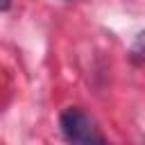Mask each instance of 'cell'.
<instances>
[{"label": "cell", "mask_w": 145, "mask_h": 145, "mask_svg": "<svg viewBox=\"0 0 145 145\" xmlns=\"http://www.w3.org/2000/svg\"><path fill=\"white\" fill-rule=\"evenodd\" d=\"M61 131L75 145H93L95 140H100V131L95 122L82 109H75V106L61 113Z\"/></svg>", "instance_id": "cell-1"}, {"label": "cell", "mask_w": 145, "mask_h": 145, "mask_svg": "<svg viewBox=\"0 0 145 145\" xmlns=\"http://www.w3.org/2000/svg\"><path fill=\"white\" fill-rule=\"evenodd\" d=\"M140 43H143V34H138L136 45H134V61H136V63H140Z\"/></svg>", "instance_id": "cell-2"}, {"label": "cell", "mask_w": 145, "mask_h": 145, "mask_svg": "<svg viewBox=\"0 0 145 145\" xmlns=\"http://www.w3.org/2000/svg\"><path fill=\"white\" fill-rule=\"evenodd\" d=\"M11 7V0H0V11H7Z\"/></svg>", "instance_id": "cell-3"}, {"label": "cell", "mask_w": 145, "mask_h": 145, "mask_svg": "<svg viewBox=\"0 0 145 145\" xmlns=\"http://www.w3.org/2000/svg\"><path fill=\"white\" fill-rule=\"evenodd\" d=\"M93 145H106V143H104V140H102V138H100V140H95V143H93Z\"/></svg>", "instance_id": "cell-4"}]
</instances>
